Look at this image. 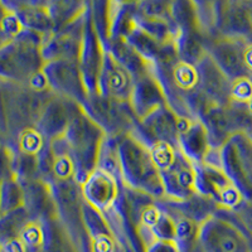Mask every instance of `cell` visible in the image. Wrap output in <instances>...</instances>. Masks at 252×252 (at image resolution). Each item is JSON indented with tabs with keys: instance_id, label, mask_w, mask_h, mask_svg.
<instances>
[{
	"instance_id": "6da1fadb",
	"label": "cell",
	"mask_w": 252,
	"mask_h": 252,
	"mask_svg": "<svg viewBox=\"0 0 252 252\" xmlns=\"http://www.w3.org/2000/svg\"><path fill=\"white\" fill-rule=\"evenodd\" d=\"M53 92H40L28 83L0 80V136L13 146L20 131L37 125Z\"/></svg>"
},
{
	"instance_id": "7a4b0ae2",
	"label": "cell",
	"mask_w": 252,
	"mask_h": 252,
	"mask_svg": "<svg viewBox=\"0 0 252 252\" xmlns=\"http://www.w3.org/2000/svg\"><path fill=\"white\" fill-rule=\"evenodd\" d=\"M120 181L131 190L145 195L164 197L161 175L149 146L134 131L118 136Z\"/></svg>"
},
{
	"instance_id": "3957f363",
	"label": "cell",
	"mask_w": 252,
	"mask_h": 252,
	"mask_svg": "<svg viewBox=\"0 0 252 252\" xmlns=\"http://www.w3.org/2000/svg\"><path fill=\"white\" fill-rule=\"evenodd\" d=\"M106 132L94 123L82 106L73 112L64 139L71 149L76 165V181L82 186L98 168L101 148Z\"/></svg>"
},
{
	"instance_id": "277c9868",
	"label": "cell",
	"mask_w": 252,
	"mask_h": 252,
	"mask_svg": "<svg viewBox=\"0 0 252 252\" xmlns=\"http://www.w3.org/2000/svg\"><path fill=\"white\" fill-rule=\"evenodd\" d=\"M43 37L24 31L19 37L0 47V80L28 83L44 66L42 57Z\"/></svg>"
},
{
	"instance_id": "5b68a950",
	"label": "cell",
	"mask_w": 252,
	"mask_h": 252,
	"mask_svg": "<svg viewBox=\"0 0 252 252\" xmlns=\"http://www.w3.org/2000/svg\"><path fill=\"white\" fill-rule=\"evenodd\" d=\"M195 190L223 209H236L246 199L220 163L204 160L194 164Z\"/></svg>"
},
{
	"instance_id": "8992f818",
	"label": "cell",
	"mask_w": 252,
	"mask_h": 252,
	"mask_svg": "<svg viewBox=\"0 0 252 252\" xmlns=\"http://www.w3.org/2000/svg\"><path fill=\"white\" fill-rule=\"evenodd\" d=\"M220 165L246 201H252V141L244 131L236 132L220 148Z\"/></svg>"
},
{
	"instance_id": "52a82bcc",
	"label": "cell",
	"mask_w": 252,
	"mask_h": 252,
	"mask_svg": "<svg viewBox=\"0 0 252 252\" xmlns=\"http://www.w3.org/2000/svg\"><path fill=\"white\" fill-rule=\"evenodd\" d=\"M129 103H123L103 94H90L83 109L90 118L100 126L106 135L118 138L126 132L134 131L136 124Z\"/></svg>"
},
{
	"instance_id": "ba28073f",
	"label": "cell",
	"mask_w": 252,
	"mask_h": 252,
	"mask_svg": "<svg viewBox=\"0 0 252 252\" xmlns=\"http://www.w3.org/2000/svg\"><path fill=\"white\" fill-rule=\"evenodd\" d=\"M198 242L204 252H252V242L244 229L223 218L206 220Z\"/></svg>"
},
{
	"instance_id": "9c48e42d",
	"label": "cell",
	"mask_w": 252,
	"mask_h": 252,
	"mask_svg": "<svg viewBox=\"0 0 252 252\" xmlns=\"http://www.w3.org/2000/svg\"><path fill=\"white\" fill-rule=\"evenodd\" d=\"M43 73L53 94L83 106L89 98L78 61L58 60L46 62Z\"/></svg>"
},
{
	"instance_id": "30bf717a",
	"label": "cell",
	"mask_w": 252,
	"mask_h": 252,
	"mask_svg": "<svg viewBox=\"0 0 252 252\" xmlns=\"http://www.w3.org/2000/svg\"><path fill=\"white\" fill-rule=\"evenodd\" d=\"M87 15L89 10L86 14H83L68 26L44 35L40 47L44 62L58 60L78 61Z\"/></svg>"
},
{
	"instance_id": "8fae6325",
	"label": "cell",
	"mask_w": 252,
	"mask_h": 252,
	"mask_svg": "<svg viewBox=\"0 0 252 252\" xmlns=\"http://www.w3.org/2000/svg\"><path fill=\"white\" fill-rule=\"evenodd\" d=\"M103 55H105V43L94 28L89 9L82 47H81L80 58H78L81 73H82L89 94H98V81H100L101 68H102Z\"/></svg>"
},
{
	"instance_id": "7c38bea8",
	"label": "cell",
	"mask_w": 252,
	"mask_h": 252,
	"mask_svg": "<svg viewBox=\"0 0 252 252\" xmlns=\"http://www.w3.org/2000/svg\"><path fill=\"white\" fill-rule=\"evenodd\" d=\"M215 29L218 35L241 40H252V20L246 1L215 3Z\"/></svg>"
},
{
	"instance_id": "4fadbf2b",
	"label": "cell",
	"mask_w": 252,
	"mask_h": 252,
	"mask_svg": "<svg viewBox=\"0 0 252 252\" xmlns=\"http://www.w3.org/2000/svg\"><path fill=\"white\" fill-rule=\"evenodd\" d=\"M135 134L146 144L152 146L158 141H164L178 146V115L168 105L155 110L140 121L135 127Z\"/></svg>"
},
{
	"instance_id": "5bb4252c",
	"label": "cell",
	"mask_w": 252,
	"mask_h": 252,
	"mask_svg": "<svg viewBox=\"0 0 252 252\" xmlns=\"http://www.w3.org/2000/svg\"><path fill=\"white\" fill-rule=\"evenodd\" d=\"M135 78L125 67L112 56L105 46L102 68L98 81V94L123 103H129L134 90Z\"/></svg>"
},
{
	"instance_id": "9a60e30c",
	"label": "cell",
	"mask_w": 252,
	"mask_h": 252,
	"mask_svg": "<svg viewBox=\"0 0 252 252\" xmlns=\"http://www.w3.org/2000/svg\"><path fill=\"white\" fill-rule=\"evenodd\" d=\"M164 187V197L169 202L186 201L197 193L195 190L194 163L178 150L174 163L160 173Z\"/></svg>"
},
{
	"instance_id": "2e32d148",
	"label": "cell",
	"mask_w": 252,
	"mask_h": 252,
	"mask_svg": "<svg viewBox=\"0 0 252 252\" xmlns=\"http://www.w3.org/2000/svg\"><path fill=\"white\" fill-rule=\"evenodd\" d=\"M178 146L194 164L206 160L213 150L204 124L187 116H178Z\"/></svg>"
},
{
	"instance_id": "e0dca14e",
	"label": "cell",
	"mask_w": 252,
	"mask_h": 252,
	"mask_svg": "<svg viewBox=\"0 0 252 252\" xmlns=\"http://www.w3.org/2000/svg\"><path fill=\"white\" fill-rule=\"evenodd\" d=\"M246 42L217 35L207 46L208 55L231 81L250 76L244 62V47Z\"/></svg>"
},
{
	"instance_id": "ac0fdd59",
	"label": "cell",
	"mask_w": 252,
	"mask_h": 252,
	"mask_svg": "<svg viewBox=\"0 0 252 252\" xmlns=\"http://www.w3.org/2000/svg\"><path fill=\"white\" fill-rule=\"evenodd\" d=\"M78 106L81 105L53 94L47 102L35 127L42 132L47 141L64 138L73 112Z\"/></svg>"
},
{
	"instance_id": "d6986e66",
	"label": "cell",
	"mask_w": 252,
	"mask_h": 252,
	"mask_svg": "<svg viewBox=\"0 0 252 252\" xmlns=\"http://www.w3.org/2000/svg\"><path fill=\"white\" fill-rule=\"evenodd\" d=\"M85 202L106 213L119 202V179L103 169L94 170L81 186Z\"/></svg>"
},
{
	"instance_id": "ffe728a7",
	"label": "cell",
	"mask_w": 252,
	"mask_h": 252,
	"mask_svg": "<svg viewBox=\"0 0 252 252\" xmlns=\"http://www.w3.org/2000/svg\"><path fill=\"white\" fill-rule=\"evenodd\" d=\"M168 105L165 90L155 75H148L135 81L129 101L132 115L138 121Z\"/></svg>"
},
{
	"instance_id": "44dd1931",
	"label": "cell",
	"mask_w": 252,
	"mask_h": 252,
	"mask_svg": "<svg viewBox=\"0 0 252 252\" xmlns=\"http://www.w3.org/2000/svg\"><path fill=\"white\" fill-rule=\"evenodd\" d=\"M24 192V208L29 220H46L58 217L57 206L52 192L51 183L43 179L20 182Z\"/></svg>"
},
{
	"instance_id": "7402d4cb",
	"label": "cell",
	"mask_w": 252,
	"mask_h": 252,
	"mask_svg": "<svg viewBox=\"0 0 252 252\" xmlns=\"http://www.w3.org/2000/svg\"><path fill=\"white\" fill-rule=\"evenodd\" d=\"M12 9L26 31L34 32L37 34H49L55 31L52 20L49 3L47 1H4Z\"/></svg>"
},
{
	"instance_id": "603a6c76",
	"label": "cell",
	"mask_w": 252,
	"mask_h": 252,
	"mask_svg": "<svg viewBox=\"0 0 252 252\" xmlns=\"http://www.w3.org/2000/svg\"><path fill=\"white\" fill-rule=\"evenodd\" d=\"M199 72V89L203 90L208 97L220 106L231 105V80L224 75V72L216 64L209 55L197 66Z\"/></svg>"
},
{
	"instance_id": "cb8c5ba5",
	"label": "cell",
	"mask_w": 252,
	"mask_h": 252,
	"mask_svg": "<svg viewBox=\"0 0 252 252\" xmlns=\"http://www.w3.org/2000/svg\"><path fill=\"white\" fill-rule=\"evenodd\" d=\"M105 46L116 60L132 75L135 80L148 75H154L155 64L143 57L131 44L123 37H112Z\"/></svg>"
},
{
	"instance_id": "d4e9b609",
	"label": "cell",
	"mask_w": 252,
	"mask_h": 252,
	"mask_svg": "<svg viewBox=\"0 0 252 252\" xmlns=\"http://www.w3.org/2000/svg\"><path fill=\"white\" fill-rule=\"evenodd\" d=\"M217 204L208 198L195 193L190 198L182 202H169L166 203V208L172 209L174 212L190 218L198 224H203L209 218L215 217V211Z\"/></svg>"
},
{
	"instance_id": "484cf974",
	"label": "cell",
	"mask_w": 252,
	"mask_h": 252,
	"mask_svg": "<svg viewBox=\"0 0 252 252\" xmlns=\"http://www.w3.org/2000/svg\"><path fill=\"white\" fill-rule=\"evenodd\" d=\"M48 143L53 154L51 184L55 182L73 181L76 178V165L67 140L60 138Z\"/></svg>"
},
{
	"instance_id": "4316f807",
	"label": "cell",
	"mask_w": 252,
	"mask_h": 252,
	"mask_svg": "<svg viewBox=\"0 0 252 252\" xmlns=\"http://www.w3.org/2000/svg\"><path fill=\"white\" fill-rule=\"evenodd\" d=\"M199 33L201 32L198 31H179L175 40L178 58L193 66H198L208 55L207 44L202 40Z\"/></svg>"
},
{
	"instance_id": "83f0119b",
	"label": "cell",
	"mask_w": 252,
	"mask_h": 252,
	"mask_svg": "<svg viewBox=\"0 0 252 252\" xmlns=\"http://www.w3.org/2000/svg\"><path fill=\"white\" fill-rule=\"evenodd\" d=\"M28 220L29 216L24 207L0 215V245L20 237V233Z\"/></svg>"
},
{
	"instance_id": "f1b7e54d",
	"label": "cell",
	"mask_w": 252,
	"mask_h": 252,
	"mask_svg": "<svg viewBox=\"0 0 252 252\" xmlns=\"http://www.w3.org/2000/svg\"><path fill=\"white\" fill-rule=\"evenodd\" d=\"M24 207L23 187L15 178L0 182V212H13Z\"/></svg>"
},
{
	"instance_id": "f546056e",
	"label": "cell",
	"mask_w": 252,
	"mask_h": 252,
	"mask_svg": "<svg viewBox=\"0 0 252 252\" xmlns=\"http://www.w3.org/2000/svg\"><path fill=\"white\" fill-rule=\"evenodd\" d=\"M170 18L179 31H198V13L195 3L192 1H173L170 8Z\"/></svg>"
},
{
	"instance_id": "4dcf8cb0",
	"label": "cell",
	"mask_w": 252,
	"mask_h": 252,
	"mask_svg": "<svg viewBox=\"0 0 252 252\" xmlns=\"http://www.w3.org/2000/svg\"><path fill=\"white\" fill-rule=\"evenodd\" d=\"M47 143L48 141L42 135V132L35 126H32V127H27L23 131L19 132L12 148L17 152L23 153V154L38 157L40 153L43 152Z\"/></svg>"
},
{
	"instance_id": "1f68e13d",
	"label": "cell",
	"mask_w": 252,
	"mask_h": 252,
	"mask_svg": "<svg viewBox=\"0 0 252 252\" xmlns=\"http://www.w3.org/2000/svg\"><path fill=\"white\" fill-rule=\"evenodd\" d=\"M14 177L19 182L40 179L38 157L14 150Z\"/></svg>"
},
{
	"instance_id": "d6a6232c",
	"label": "cell",
	"mask_w": 252,
	"mask_h": 252,
	"mask_svg": "<svg viewBox=\"0 0 252 252\" xmlns=\"http://www.w3.org/2000/svg\"><path fill=\"white\" fill-rule=\"evenodd\" d=\"M149 149L152 152L155 165L158 166V169H159L160 173L172 166V164L175 160V157H177L178 150H179L175 146L170 145L168 143H164V141L154 143Z\"/></svg>"
},
{
	"instance_id": "836d02e7",
	"label": "cell",
	"mask_w": 252,
	"mask_h": 252,
	"mask_svg": "<svg viewBox=\"0 0 252 252\" xmlns=\"http://www.w3.org/2000/svg\"><path fill=\"white\" fill-rule=\"evenodd\" d=\"M231 103L247 105L252 100V77L244 76L231 81Z\"/></svg>"
},
{
	"instance_id": "e575fe53",
	"label": "cell",
	"mask_w": 252,
	"mask_h": 252,
	"mask_svg": "<svg viewBox=\"0 0 252 252\" xmlns=\"http://www.w3.org/2000/svg\"><path fill=\"white\" fill-rule=\"evenodd\" d=\"M172 3L168 1H141L136 3V12L140 17L170 18Z\"/></svg>"
},
{
	"instance_id": "d590c367",
	"label": "cell",
	"mask_w": 252,
	"mask_h": 252,
	"mask_svg": "<svg viewBox=\"0 0 252 252\" xmlns=\"http://www.w3.org/2000/svg\"><path fill=\"white\" fill-rule=\"evenodd\" d=\"M14 177V149L0 140V182Z\"/></svg>"
},
{
	"instance_id": "8d00e7d4",
	"label": "cell",
	"mask_w": 252,
	"mask_h": 252,
	"mask_svg": "<svg viewBox=\"0 0 252 252\" xmlns=\"http://www.w3.org/2000/svg\"><path fill=\"white\" fill-rule=\"evenodd\" d=\"M145 252H182L175 240H153L145 246Z\"/></svg>"
},
{
	"instance_id": "74e56055",
	"label": "cell",
	"mask_w": 252,
	"mask_h": 252,
	"mask_svg": "<svg viewBox=\"0 0 252 252\" xmlns=\"http://www.w3.org/2000/svg\"><path fill=\"white\" fill-rule=\"evenodd\" d=\"M244 62L246 66L247 72L252 77V40L246 42L244 47Z\"/></svg>"
},
{
	"instance_id": "f35d334b",
	"label": "cell",
	"mask_w": 252,
	"mask_h": 252,
	"mask_svg": "<svg viewBox=\"0 0 252 252\" xmlns=\"http://www.w3.org/2000/svg\"><path fill=\"white\" fill-rule=\"evenodd\" d=\"M189 252H204V251H203V249L201 247V245H199V242H198V244L195 245V246L193 247V249L190 250Z\"/></svg>"
},
{
	"instance_id": "ab89813d",
	"label": "cell",
	"mask_w": 252,
	"mask_h": 252,
	"mask_svg": "<svg viewBox=\"0 0 252 252\" xmlns=\"http://www.w3.org/2000/svg\"><path fill=\"white\" fill-rule=\"evenodd\" d=\"M245 107H246L247 112H249L250 116H251V118H252V100L250 101V102L247 103V105H245Z\"/></svg>"
},
{
	"instance_id": "60d3db41",
	"label": "cell",
	"mask_w": 252,
	"mask_h": 252,
	"mask_svg": "<svg viewBox=\"0 0 252 252\" xmlns=\"http://www.w3.org/2000/svg\"><path fill=\"white\" fill-rule=\"evenodd\" d=\"M246 3H247V8H249L250 17H251V20H252V1H246Z\"/></svg>"
},
{
	"instance_id": "b9f144b4",
	"label": "cell",
	"mask_w": 252,
	"mask_h": 252,
	"mask_svg": "<svg viewBox=\"0 0 252 252\" xmlns=\"http://www.w3.org/2000/svg\"><path fill=\"white\" fill-rule=\"evenodd\" d=\"M6 43H8V42H6V40L4 39V38H3V35L0 34V47H3L4 44H6Z\"/></svg>"
},
{
	"instance_id": "7bdbcfd3",
	"label": "cell",
	"mask_w": 252,
	"mask_h": 252,
	"mask_svg": "<svg viewBox=\"0 0 252 252\" xmlns=\"http://www.w3.org/2000/svg\"><path fill=\"white\" fill-rule=\"evenodd\" d=\"M246 134L249 135V138L251 139V141H252V126H251V127H250L249 130H247V131H246Z\"/></svg>"
},
{
	"instance_id": "ee69618b",
	"label": "cell",
	"mask_w": 252,
	"mask_h": 252,
	"mask_svg": "<svg viewBox=\"0 0 252 252\" xmlns=\"http://www.w3.org/2000/svg\"><path fill=\"white\" fill-rule=\"evenodd\" d=\"M0 140H1V141H3V139H1V136H0Z\"/></svg>"
},
{
	"instance_id": "f6af8a7d",
	"label": "cell",
	"mask_w": 252,
	"mask_h": 252,
	"mask_svg": "<svg viewBox=\"0 0 252 252\" xmlns=\"http://www.w3.org/2000/svg\"><path fill=\"white\" fill-rule=\"evenodd\" d=\"M0 215H1V212H0Z\"/></svg>"
}]
</instances>
